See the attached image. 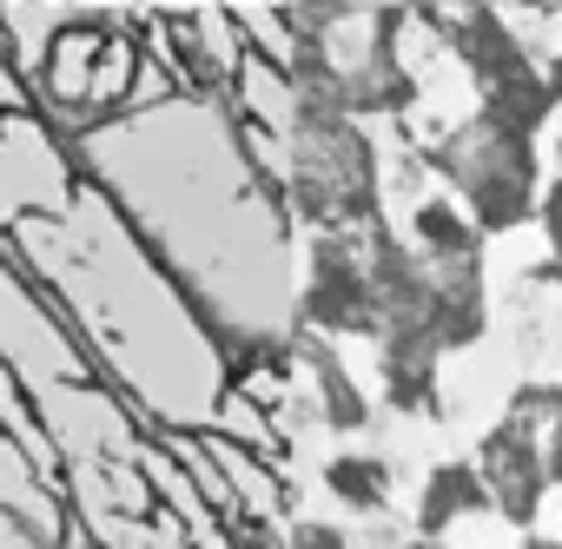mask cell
<instances>
[{
	"mask_svg": "<svg viewBox=\"0 0 562 549\" xmlns=\"http://www.w3.org/2000/svg\"><path fill=\"white\" fill-rule=\"evenodd\" d=\"M0 549H54V542H41L21 516H8V509H0Z\"/></svg>",
	"mask_w": 562,
	"mask_h": 549,
	"instance_id": "20",
	"label": "cell"
},
{
	"mask_svg": "<svg viewBox=\"0 0 562 549\" xmlns=\"http://www.w3.org/2000/svg\"><path fill=\"white\" fill-rule=\"evenodd\" d=\"M476 470L490 483V503L509 529H536V509L549 496V463H542V424L522 404H503L490 430L476 437Z\"/></svg>",
	"mask_w": 562,
	"mask_h": 549,
	"instance_id": "8",
	"label": "cell"
},
{
	"mask_svg": "<svg viewBox=\"0 0 562 549\" xmlns=\"http://www.w3.org/2000/svg\"><path fill=\"white\" fill-rule=\"evenodd\" d=\"M0 365H8L14 384L27 391L47 444L60 450V470L67 463L133 457L146 444V424L93 371V358L67 332V318L54 312V299L14 265L8 245H0Z\"/></svg>",
	"mask_w": 562,
	"mask_h": 549,
	"instance_id": "3",
	"label": "cell"
},
{
	"mask_svg": "<svg viewBox=\"0 0 562 549\" xmlns=\"http://www.w3.org/2000/svg\"><path fill=\"white\" fill-rule=\"evenodd\" d=\"M299 332H325V338H371L378 332V292H371V265H364V225H351V232H312L305 238Z\"/></svg>",
	"mask_w": 562,
	"mask_h": 549,
	"instance_id": "6",
	"label": "cell"
},
{
	"mask_svg": "<svg viewBox=\"0 0 562 549\" xmlns=\"http://www.w3.org/2000/svg\"><path fill=\"white\" fill-rule=\"evenodd\" d=\"M424 258H483V232L476 219L450 199V192H424L411 205V232H404Z\"/></svg>",
	"mask_w": 562,
	"mask_h": 549,
	"instance_id": "12",
	"label": "cell"
},
{
	"mask_svg": "<svg viewBox=\"0 0 562 549\" xmlns=\"http://www.w3.org/2000/svg\"><path fill=\"white\" fill-rule=\"evenodd\" d=\"M490 483L476 470V457H450V463H430L424 490H417V536H443L450 523L463 516H490Z\"/></svg>",
	"mask_w": 562,
	"mask_h": 549,
	"instance_id": "10",
	"label": "cell"
},
{
	"mask_svg": "<svg viewBox=\"0 0 562 549\" xmlns=\"http://www.w3.org/2000/svg\"><path fill=\"white\" fill-rule=\"evenodd\" d=\"M292 358H299V371H312V397H318L325 430L351 437V430L371 424V397L358 391V378L345 371V358H338V345L325 332H292Z\"/></svg>",
	"mask_w": 562,
	"mask_h": 549,
	"instance_id": "9",
	"label": "cell"
},
{
	"mask_svg": "<svg viewBox=\"0 0 562 549\" xmlns=\"http://www.w3.org/2000/svg\"><path fill=\"white\" fill-rule=\"evenodd\" d=\"M509 404L536 411L542 424V463H549V483H562V378H522L509 391Z\"/></svg>",
	"mask_w": 562,
	"mask_h": 549,
	"instance_id": "15",
	"label": "cell"
},
{
	"mask_svg": "<svg viewBox=\"0 0 562 549\" xmlns=\"http://www.w3.org/2000/svg\"><path fill=\"white\" fill-rule=\"evenodd\" d=\"M218 529H225V549H292V536H285V516L251 509V503H232V509H218Z\"/></svg>",
	"mask_w": 562,
	"mask_h": 549,
	"instance_id": "16",
	"label": "cell"
},
{
	"mask_svg": "<svg viewBox=\"0 0 562 549\" xmlns=\"http://www.w3.org/2000/svg\"><path fill=\"white\" fill-rule=\"evenodd\" d=\"M318 483H325V496H331L338 509H351V516H384V509H391V463H384V457L338 450V457H325Z\"/></svg>",
	"mask_w": 562,
	"mask_h": 549,
	"instance_id": "13",
	"label": "cell"
},
{
	"mask_svg": "<svg viewBox=\"0 0 562 549\" xmlns=\"http://www.w3.org/2000/svg\"><path fill=\"white\" fill-rule=\"evenodd\" d=\"M27 107H34V87H27V74L14 67L8 34H0V113H27Z\"/></svg>",
	"mask_w": 562,
	"mask_h": 549,
	"instance_id": "19",
	"label": "cell"
},
{
	"mask_svg": "<svg viewBox=\"0 0 562 549\" xmlns=\"http://www.w3.org/2000/svg\"><path fill=\"white\" fill-rule=\"evenodd\" d=\"M285 199L305 232H351L384 219V146L371 120L305 100L285 133Z\"/></svg>",
	"mask_w": 562,
	"mask_h": 549,
	"instance_id": "4",
	"label": "cell"
},
{
	"mask_svg": "<svg viewBox=\"0 0 562 549\" xmlns=\"http://www.w3.org/2000/svg\"><path fill=\"white\" fill-rule=\"evenodd\" d=\"M225 14L238 21L245 34V54L271 60V67H285L292 74V54H299V21H292V0H225Z\"/></svg>",
	"mask_w": 562,
	"mask_h": 549,
	"instance_id": "14",
	"label": "cell"
},
{
	"mask_svg": "<svg viewBox=\"0 0 562 549\" xmlns=\"http://www.w3.org/2000/svg\"><path fill=\"white\" fill-rule=\"evenodd\" d=\"M430 179L450 186V199L476 219L483 238H503L516 225L536 219L542 199V133H516L490 113L470 107V120H457L450 133L417 146Z\"/></svg>",
	"mask_w": 562,
	"mask_h": 549,
	"instance_id": "5",
	"label": "cell"
},
{
	"mask_svg": "<svg viewBox=\"0 0 562 549\" xmlns=\"http://www.w3.org/2000/svg\"><path fill=\"white\" fill-rule=\"evenodd\" d=\"M299 107H305V93H299V80L285 67H271L258 54L238 60V74H232V113L238 120H251V126H265V133L285 139L292 120H299Z\"/></svg>",
	"mask_w": 562,
	"mask_h": 549,
	"instance_id": "11",
	"label": "cell"
},
{
	"mask_svg": "<svg viewBox=\"0 0 562 549\" xmlns=\"http://www.w3.org/2000/svg\"><path fill=\"white\" fill-rule=\"evenodd\" d=\"M397 549H457V542H443V536H411V542H397Z\"/></svg>",
	"mask_w": 562,
	"mask_h": 549,
	"instance_id": "22",
	"label": "cell"
},
{
	"mask_svg": "<svg viewBox=\"0 0 562 549\" xmlns=\"http://www.w3.org/2000/svg\"><path fill=\"white\" fill-rule=\"evenodd\" d=\"M285 536H292V549H358V542H351L338 523H325V516H292Z\"/></svg>",
	"mask_w": 562,
	"mask_h": 549,
	"instance_id": "18",
	"label": "cell"
},
{
	"mask_svg": "<svg viewBox=\"0 0 562 549\" xmlns=\"http://www.w3.org/2000/svg\"><path fill=\"white\" fill-rule=\"evenodd\" d=\"M153 14H205V8H225V0H146Z\"/></svg>",
	"mask_w": 562,
	"mask_h": 549,
	"instance_id": "21",
	"label": "cell"
},
{
	"mask_svg": "<svg viewBox=\"0 0 562 549\" xmlns=\"http://www.w3.org/2000/svg\"><path fill=\"white\" fill-rule=\"evenodd\" d=\"M0 8H27V0H0Z\"/></svg>",
	"mask_w": 562,
	"mask_h": 549,
	"instance_id": "24",
	"label": "cell"
},
{
	"mask_svg": "<svg viewBox=\"0 0 562 549\" xmlns=\"http://www.w3.org/2000/svg\"><path fill=\"white\" fill-rule=\"evenodd\" d=\"M80 192V166L67 133L27 107V113H0V232L27 212H60Z\"/></svg>",
	"mask_w": 562,
	"mask_h": 549,
	"instance_id": "7",
	"label": "cell"
},
{
	"mask_svg": "<svg viewBox=\"0 0 562 549\" xmlns=\"http://www.w3.org/2000/svg\"><path fill=\"white\" fill-rule=\"evenodd\" d=\"M536 225L549 238V258L536 265V285H562V139H555V172L542 179V199H536Z\"/></svg>",
	"mask_w": 562,
	"mask_h": 549,
	"instance_id": "17",
	"label": "cell"
},
{
	"mask_svg": "<svg viewBox=\"0 0 562 549\" xmlns=\"http://www.w3.org/2000/svg\"><path fill=\"white\" fill-rule=\"evenodd\" d=\"M80 179L133 225L186 292L225 365L292 345L299 332V219L232 100L172 93L67 139Z\"/></svg>",
	"mask_w": 562,
	"mask_h": 549,
	"instance_id": "1",
	"label": "cell"
},
{
	"mask_svg": "<svg viewBox=\"0 0 562 549\" xmlns=\"http://www.w3.org/2000/svg\"><path fill=\"white\" fill-rule=\"evenodd\" d=\"M14 265L54 299L93 371L153 430H205L225 397V345L133 238V225L80 179L60 212H27L0 232Z\"/></svg>",
	"mask_w": 562,
	"mask_h": 549,
	"instance_id": "2",
	"label": "cell"
},
{
	"mask_svg": "<svg viewBox=\"0 0 562 549\" xmlns=\"http://www.w3.org/2000/svg\"><path fill=\"white\" fill-rule=\"evenodd\" d=\"M522 549H562V536H536V529H529V536H522Z\"/></svg>",
	"mask_w": 562,
	"mask_h": 549,
	"instance_id": "23",
	"label": "cell"
}]
</instances>
